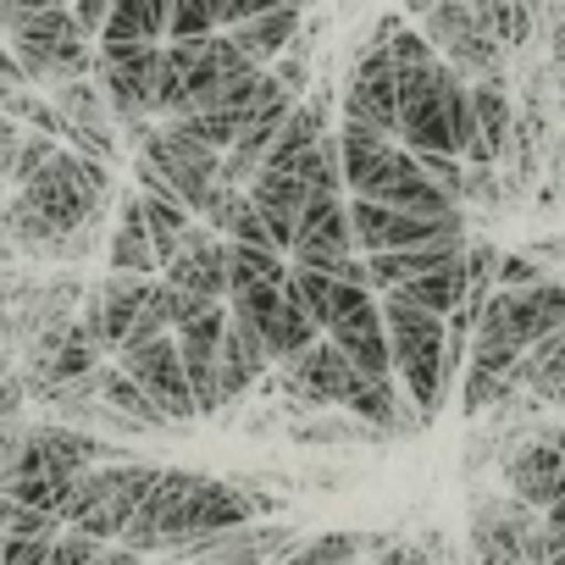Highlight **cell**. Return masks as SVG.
Here are the masks:
<instances>
[{
  "label": "cell",
  "mask_w": 565,
  "mask_h": 565,
  "mask_svg": "<svg viewBox=\"0 0 565 565\" xmlns=\"http://www.w3.org/2000/svg\"><path fill=\"white\" fill-rule=\"evenodd\" d=\"M100 89L111 95L117 122H145L156 111V89H161V45H100V67H95Z\"/></svg>",
  "instance_id": "obj_10"
},
{
  "label": "cell",
  "mask_w": 565,
  "mask_h": 565,
  "mask_svg": "<svg viewBox=\"0 0 565 565\" xmlns=\"http://www.w3.org/2000/svg\"><path fill=\"white\" fill-rule=\"evenodd\" d=\"M471 12L504 51H526L537 34V0H471Z\"/></svg>",
  "instance_id": "obj_26"
},
{
  "label": "cell",
  "mask_w": 565,
  "mask_h": 565,
  "mask_svg": "<svg viewBox=\"0 0 565 565\" xmlns=\"http://www.w3.org/2000/svg\"><path fill=\"white\" fill-rule=\"evenodd\" d=\"M227 306L244 311V317L260 328V339H266V350H271L277 366L295 361V355H306V350L322 339V328L289 300V282H255V289H238Z\"/></svg>",
  "instance_id": "obj_8"
},
{
  "label": "cell",
  "mask_w": 565,
  "mask_h": 565,
  "mask_svg": "<svg viewBox=\"0 0 565 565\" xmlns=\"http://www.w3.org/2000/svg\"><path fill=\"white\" fill-rule=\"evenodd\" d=\"M372 295H377V289H361V282H339L328 339H333L366 377H394V344H388L383 300H372Z\"/></svg>",
  "instance_id": "obj_7"
},
{
  "label": "cell",
  "mask_w": 565,
  "mask_h": 565,
  "mask_svg": "<svg viewBox=\"0 0 565 565\" xmlns=\"http://www.w3.org/2000/svg\"><path fill=\"white\" fill-rule=\"evenodd\" d=\"M7 56H18L23 73H29V84H40V89L89 78V73L100 67V51L89 45V34H84V23L73 18V7L7 18Z\"/></svg>",
  "instance_id": "obj_3"
},
{
  "label": "cell",
  "mask_w": 565,
  "mask_h": 565,
  "mask_svg": "<svg viewBox=\"0 0 565 565\" xmlns=\"http://www.w3.org/2000/svg\"><path fill=\"white\" fill-rule=\"evenodd\" d=\"M161 471L167 466H150V460H111V466L84 471L78 493H73V510H67V526L84 532V537L117 543L128 532V521L139 515V504L161 488Z\"/></svg>",
  "instance_id": "obj_4"
},
{
  "label": "cell",
  "mask_w": 565,
  "mask_h": 565,
  "mask_svg": "<svg viewBox=\"0 0 565 565\" xmlns=\"http://www.w3.org/2000/svg\"><path fill=\"white\" fill-rule=\"evenodd\" d=\"M100 344L84 322H62V328H45L34 339V355H29V388L34 394H51V388H67V383H84L100 372Z\"/></svg>",
  "instance_id": "obj_14"
},
{
  "label": "cell",
  "mask_w": 565,
  "mask_h": 565,
  "mask_svg": "<svg viewBox=\"0 0 565 565\" xmlns=\"http://www.w3.org/2000/svg\"><path fill=\"white\" fill-rule=\"evenodd\" d=\"M271 73H277L282 84H289L295 95H306V84H311V62H306V40H300V45H295L289 56H277V62H271Z\"/></svg>",
  "instance_id": "obj_33"
},
{
  "label": "cell",
  "mask_w": 565,
  "mask_h": 565,
  "mask_svg": "<svg viewBox=\"0 0 565 565\" xmlns=\"http://www.w3.org/2000/svg\"><path fill=\"white\" fill-rule=\"evenodd\" d=\"M300 7H306V0H295V7H277V12H260V18L227 29V34H233V45H238L255 67H271L277 56H289V51L300 45Z\"/></svg>",
  "instance_id": "obj_22"
},
{
  "label": "cell",
  "mask_w": 565,
  "mask_h": 565,
  "mask_svg": "<svg viewBox=\"0 0 565 565\" xmlns=\"http://www.w3.org/2000/svg\"><path fill=\"white\" fill-rule=\"evenodd\" d=\"M62 521L67 515H51V510L7 499V537H62Z\"/></svg>",
  "instance_id": "obj_30"
},
{
  "label": "cell",
  "mask_w": 565,
  "mask_h": 565,
  "mask_svg": "<svg viewBox=\"0 0 565 565\" xmlns=\"http://www.w3.org/2000/svg\"><path fill=\"white\" fill-rule=\"evenodd\" d=\"M139 161L156 167V172L178 189V200H183L194 216H200V205L211 200V189L222 183V150H211L205 139H194V134L178 128V122L150 128L145 145H139Z\"/></svg>",
  "instance_id": "obj_6"
},
{
  "label": "cell",
  "mask_w": 565,
  "mask_h": 565,
  "mask_svg": "<svg viewBox=\"0 0 565 565\" xmlns=\"http://www.w3.org/2000/svg\"><path fill=\"white\" fill-rule=\"evenodd\" d=\"M23 449H29L34 460L56 466V471H73V477H84V471H95L100 460H111V449H106L100 438L73 433V427H34V433H23Z\"/></svg>",
  "instance_id": "obj_23"
},
{
  "label": "cell",
  "mask_w": 565,
  "mask_h": 565,
  "mask_svg": "<svg viewBox=\"0 0 565 565\" xmlns=\"http://www.w3.org/2000/svg\"><path fill=\"white\" fill-rule=\"evenodd\" d=\"M333 295H339V277H328V271H317V266H289V300L328 333V322H333Z\"/></svg>",
  "instance_id": "obj_27"
},
{
  "label": "cell",
  "mask_w": 565,
  "mask_h": 565,
  "mask_svg": "<svg viewBox=\"0 0 565 565\" xmlns=\"http://www.w3.org/2000/svg\"><path fill=\"white\" fill-rule=\"evenodd\" d=\"M399 111H405V95H399V67L383 45H366L361 62L350 67L344 78V122H361L372 134H388L399 139Z\"/></svg>",
  "instance_id": "obj_9"
},
{
  "label": "cell",
  "mask_w": 565,
  "mask_h": 565,
  "mask_svg": "<svg viewBox=\"0 0 565 565\" xmlns=\"http://www.w3.org/2000/svg\"><path fill=\"white\" fill-rule=\"evenodd\" d=\"M106 260H111V271H139V277L161 271V255H156L150 216H145V200H139V194H122L117 227H111V238H106Z\"/></svg>",
  "instance_id": "obj_20"
},
{
  "label": "cell",
  "mask_w": 565,
  "mask_h": 565,
  "mask_svg": "<svg viewBox=\"0 0 565 565\" xmlns=\"http://www.w3.org/2000/svg\"><path fill=\"white\" fill-rule=\"evenodd\" d=\"M554 178H559V189H565V134H559V145H554Z\"/></svg>",
  "instance_id": "obj_36"
},
{
  "label": "cell",
  "mask_w": 565,
  "mask_h": 565,
  "mask_svg": "<svg viewBox=\"0 0 565 565\" xmlns=\"http://www.w3.org/2000/svg\"><path fill=\"white\" fill-rule=\"evenodd\" d=\"M466 249H471V244H466ZM399 295H411V300H416L422 311H433V317H455V311L471 300V266H466V255H455V260H444V266L411 277Z\"/></svg>",
  "instance_id": "obj_24"
},
{
  "label": "cell",
  "mask_w": 565,
  "mask_h": 565,
  "mask_svg": "<svg viewBox=\"0 0 565 565\" xmlns=\"http://www.w3.org/2000/svg\"><path fill=\"white\" fill-rule=\"evenodd\" d=\"M422 34L438 45V56L455 67V73H466L471 84H482V78H499L504 73V45L482 29V18L471 12V0H427L422 7Z\"/></svg>",
  "instance_id": "obj_5"
},
{
  "label": "cell",
  "mask_w": 565,
  "mask_h": 565,
  "mask_svg": "<svg viewBox=\"0 0 565 565\" xmlns=\"http://www.w3.org/2000/svg\"><path fill=\"white\" fill-rule=\"evenodd\" d=\"M471 111H477V139H471V167H504L510 139H515V100H510V78H482L471 84Z\"/></svg>",
  "instance_id": "obj_17"
},
{
  "label": "cell",
  "mask_w": 565,
  "mask_h": 565,
  "mask_svg": "<svg viewBox=\"0 0 565 565\" xmlns=\"http://www.w3.org/2000/svg\"><path fill=\"white\" fill-rule=\"evenodd\" d=\"M51 7H73V0H0V23L29 18V12H51Z\"/></svg>",
  "instance_id": "obj_34"
},
{
  "label": "cell",
  "mask_w": 565,
  "mask_h": 565,
  "mask_svg": "<svg viewBox=\"0 0 565 565\" xmlns=\"http://www.w3.org/2000/svg\"><path fill=\"white\" fill-rule=\"evenodd\" d=\"M156 295V277H139V271H111L100 289H89V300L78 306V322L95 333V344L106 355H122L128 339H134V322L145 317Z\"/></svg>",
  "instance_id": "obj_13"
},
{
  "label": "cell",
  "mask_w": 565,
  "mask_h": 565,
  "mask_svg": "<svg viewBox=\"0 0 565 565\" xmlns=\"http://www.w3.org/2000/svg\"><path fill=\"white\" fill-rule=\"evenodd\" d=\"M532 282H543V266L532 260V255H504L499 260V289H532Z\"/></svg>",
  "instance_id": "obj_32"
},
{
  "label": "cell",
  "mask_w": 565,
  "mask_h": 565,
  "mask_svg": "<svg viewBox=\"0 0 565 565\" xmlns=\"http://www.w3.org/2000/svg\"><path fill=\"white\" fill-rule=\"evenodd\" d=\"M161 277L172 289H189V295H205V300H227L233 295V255H227V238L211 233L205 222H194L178 244V255L161 266Z\"/></svg>",
  "instance_id": "obj_16"
},
{
  "label": "cell",
  "mask_w": 565,
  "mask_h": 565,
  "mask_svg": "<svg viewBox=\"0 0 565 565\" xmlns=\"http://www.w3.org/2000/svg\"><path fill=\"white\" fill-rule=\"evenodd\" d=\"M89 388L117 411V416H128L134 427H167V416H161V405L145 394V383L134 377V372H122V366H100L95 377H89Z\"/></svg>",
  "instance_id": "obj_25"
},
{
  "label": "cell",
  "mask_w": 565,
  "mask_h": 565,
  "mask_svg": "<svg viewBox=\"0 0 565 565\" xmlns=\"http://www.w3.org/2000/svg\"><path fill=\"white\" fill-rule=\"evenodd\" d=\"M282 383H289V394H295L300 405H311V411H322V405H350V394H355V383H361V366H355L333 339H317L306 355L282 361Z\"/></svg>",
  "instance_id": "obj_15"
},
{
  "label": "cell",
  "mask_w": 565,
  "mask_h": 565,
  "mask_svg": "<svg viewBox=\"0 0 565 565\" xmlns=\"http://www.w3.org/2000/svg\"><path fill=\"white\" fill-rule=\"evenodd\" d=\"M111 200V161H95L84 150H56V161L7 200V238L23 255L62 260L67 238L95 227Z\"/></svg>",
  "instance_id": "obj_1"
},
{
  "label": "cell",
  "mask_w": 565,
  "mask_h": 565,
  "mask_svg": "<svg viewBox=\"0 0 565 565\" xmlns=\"http://www.w3.org/2000/svg\"><path fill=\"white\" fill-rule=\"evenodd\" d=\"M122 372H134L145 383V394L161 405L167 422H194L200 416V399H194V383H189V361H183V344L178 339H150V344H128L117 355Z\"/></svg>",
  "instance_id": "obj_11"
},
{
  "label": "cell",
  "mask_w": 565,
  "mask_h": 565,
  "mask_svg": "<svg viewBox=\"0 0 565 565\" xmlns=\"http://www.w3.org/2000/svg\"><path fill=\"white\" fill-rule=\"evenodd\" d=\"M106 559H111V543L84 537V532H67V537L51 548V559H45V565H106Z\"/></svg>",
  "instance_id": "obj_31"
},
{
  "label": "cell",
  "mask_w": 565,
  "mask_h": 565,
  "mask_svg": "<svg viewBox=\"0 0 565 565\" xmlns=\"http://www.w3.org/2000/svg\"><path fill=\"white\" fill-rule=\"evenodd\" d=\"M383 322H388V344H394V372L399 388L416 399L422 416H433L444 405V383L455 372V350H449V317L422 311L411 295H383Z\"/></svg>",
  "instance_id": "obj_2"
},
{
  "label": "cell",
  "mask_w": 565,
  "mask_h": 565,
  "mask_svg": "<svg viewBox=\"0 0 565 565\" xmlns=\"http://www.w3.org/2000/svg\"><path fill=\"white\" fill-rule=\"evenodd\" d=\"M295 260H328V255H355V222H350V200L344 194H311V205L300 211V233H295Z\"/></svg>",
  "instance_id": "obj_18"
},
{
  "label": "cell",
  "mask_w": 565,
  "mask_h": 565,
  "mask_svg": "<svg viewBox=\"0 0 565 565\" xmlns=\"http://www.w3.org/2000/svg\"><path fill=\"white\" fill-rule=\"evenodd\" d=\"M504 488L537 510H548L559 493H565V455L548 444V438H532L521 444L510 460H504Z\"/></svg>",
  "instance_id": "obj_19"
},
{
  "label": "cell",
  "mask_w": 565,
  "mask_h": 565,
  "mask_svg": "<svg viewBox=\"0 0 565 565\" xmlns=\"http://www.w3.org/2000/svg\"><path fill=\"white\" fill-rule=\"evenodd\" d=\"M366 554V537H350V532H322L311 543H300L282 565H361Z\"/></svg>",
  "instance_id": "obj_29"
},
{
  "label": "cell",
  "mask_w": 565,
  "mask_h": 565,
  "mask_svg": "<svg viewBox=\"0 0 565 565\" xmlns=\"http://www.w3.org/2000/svg\"><path fill=\"white\" fill-rule=\"evenodd\" d=\"M543 510L504 493L471 504V565H526V543L537 532Z\"/></svg>",
  "instance_id": "obj_12"
},
{
  "label": "cell",
  "mask_w": 565,
  "mask_h": 565,
  "mask_svg": "<svg viewBox=\"0 0 565 565\" xmlns=\"http://www.w3.org/2000/svg\"><path fill=\"white\" fill-rule=\"evenodd\" d=\"M543 515H548V521H554V526H559V532H565V493H559V499H554V504H548V510H543Z\"/></svg>",
  "instance_id": "obj_35"
},
{
  "label": "cell",
  "mask_w": 565,
  "mask_h": 565,
  "mask_svg": "<svg viewBox=\"0 0 565 565\" xmlns=\"http://www.w3.org/2000/svg\"><path fill=\"white\" fill-rule=\"evenodd\" d=\"M227 311H233V306H227ZM266 366H277V361H271L260 328H255L244 311H233V322H227V344H222V394H227V405H233L255 377H266Z\"/></svg>",
  "instance_id": "obj_21"
},
{
  "label": "cell",
  "mask_w": 565,
  "mask_h": 565,
  "mask_svg": "<svg viewBox=\"0 0 565 565\" xmlns=\"http://www.w3.org/2000/svg\"><path fill=\"white\" fill-rule=\"evenodd\" d=\"M227 7H233V0H178L167 40H205V34L227 29Z\"/></svg>",
  "instance_id": "obj_28"
}]
</instances>
